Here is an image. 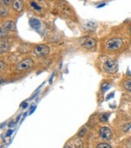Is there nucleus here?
I'll return each mask as SVG.
<instances>
[{"instance_id": "17", "label": "nucleus", "mask_w": 131, "mask_h": 148, "mask_svg": "<svg viewBox=\"0 0 131 148\" xmlns=\"http://www.w3.org/2000/svg\"><path fill=\"white\" fill-rule=\"evenodd\" d=\"M5 36H6V33L4 31L3 27H1V38H3V37H5Z\"/></svg>"}, {"instance_id": "7", "label": "nucleus", "mask_w": 131, "mask_h": 148, "mask_svg": "<svg viewBox=\"0 0 131 148\" xmlns=\"http://www.w3.org/2000/svg\"><path fill=\"white\" fill-rule=\"evenodd\" d=\"M83 28L87 31H94L96 29V24L93 21H87L84 25H83Z\"/></svg>"}, {"instance_id": "5", "label": "nucleus", "mask_w": 131, "mask_h": 148, "mask_svg": "<svg viewBox=\"0 0 131 148\" xmlns=\"http://www.w3.org/2000/svg\"><path fill=\"white\" fill-rule=\"evenodd\" d=\"M34 53L39 57L45 56L49 53V47L45 45H39L34 48Z\"/></svg>"}, {"instance_id": "2", "label": "nucleus", "mask_w": 131, "mask_h": 148, "mask_svg": "<svg viewBox=\"0 0 131 148\" xmlns=\"http://www.w3.org/2000/svg\"><path fill=\"white\" fill-rule=\"evenodd\" d=\"M123 45V41L121 39H112V40H109L108 42H107V48L109 49V50H118L120 49Z\"/></svg>"}, {"instance_id": "8", "label": "nucleus", "mask_w": 131, "mask_h": 148, "mask_svg": "<svg viewBox=\"0 0 131 148\" xmlns=\"http://www.w3.org/2000/svg\"><path fill=\"white\" fill-rule=\"evenodd\" d=\"M12 7L17 12H21L23 9V4L20 0H14V1H12Z\"/></svg>"}, {"instance_id": "4", "label": "nucleus", "mask_w": 131, "mask_h": 148, "mask_svg": "<svg viewBox=\"0 0 131 148\" xmlns=\"http://www.w3.org/2000/svg\"><path fill=\"white\" fill-rule=\"evenodd\" d=\"M81 45L85 48H94L96 46V40L91 37H84L81 40Z\"/></svg>"}, {"instance_id": "3", "label": "nucleus", "mask_w": 131, "mask_h": 148, "mask_svg": "<svg viewBox=\"0 0 131 148\" xmlns=\"http://www.w3.org/2000/svg\"><path fill=\"white\" fill-rule=\"evenodd\" d=\"M33 66V61L32 59H24L17 65V69L20 71L28 70L32 68Z\"/></svg>"}, {"instance_id": "11", "label": "nucleus", "mask_w": 131, "mask_h": 148, "mask_svg": "<svg viewBox=\"0 0 131 148\" xmlns=\"http://www.w3.org/2000/svg\"><path fill=\"white\" fill-rule=\"evenodd\" d=\"M0 46H1V47H0V50H1V54L6 52L8 49H9V44L5 40H1V43H0Z\"/></svg>"}, {"instance_id": "14", "label": "nucleus", "mask_w": 131, "mask_h": 148, "mask_svg": "<svg viewBox=\"0 0 131 148\" xmlns=\"http://www.w3.org/2000/svg\"><path fill=\"white\" fill-rule=\"evenodd\" d=\"M108 118H109V115L106 114V113H103V114H101V115L100 116V119L101 121H103V122H106V121L108 120Z\"/></svg>"}, {"instance_id": "16", "label": "nucleus", "mask_w": 131, "mask_h": 148, "mask_svg": "<svg viewBox=\"0 0 131 148\" xmlns=\"http://www.w3.org/2000/svg\"><path fill=\"white\" fill-rule=\"evenodd\" d=\"M31 5H32V6H33V7H34V8H35V9H37V10H39V9H40V7H39V6H38V5H36V3H35V2H32V3H31Z\"/></svg>"}, {"instance_id": "21", "label": "nucleus", "mask_w": 131, "mask_h": 148, "mask_svg": "<svg viewBox=\"0 0 131 148\" xmlns=\"http://www.w3.org/2000/svg\"><path fill=\"white\" fill-rule=\"evenodd\" d=\"M130 33H131V27H130Z\"/></svg>"}, {"instance_id": "20", "label": "nucleus", "mask_w": 131, "mask_h": 148, "mask_svg": "<svg viewBox=\"0 0 131 148\" xmlns=\"http://www.w3.org/2000/svg\"><path fill=\"white\" fill-rule=\"evenodd\" d=\"M64 148H73V147H71V146H69V145H67V146H65Z\"/></svg>"}, {"instance_id": "6", "label": "nucleus", "mask_w": 131, "mask_h": 148, "mask_svg": "<svg viewBox=\"0 0 131 148\" xmlns=\"http://www.w3.org/2000/svg\"><path fill=\"white\" fill-rule=\"evenodd\" d=\"M100 136L105 140H111L113 133L109 127H101L100 129Z\"/></svg>"}, {"instance_id": "19", "label": "nucleus", "mask_w": 131, "mask_h": 148, "mask_svg": "<svg viewBox=\"0 0 131 148\" xmlns=\"http://www.w3.org/2000/svg\"><path fill=\"white\" fill-rule=\"evenodd\" d=\"M11 2L10 1H4V4H6V5H8V4H10Z\"/></svg>"}, {"instance_id": "15", "label": "nucleus", "mask_w": 131, "mask_h": 148, "mask_svg": "<svg viewBox=\"0 0 131 148\" xmlns=\"http://www.w3.org/2000/svg\"><path fill=\"white\" fill-rule=\"evenodd\" d=\"M86 133H87V129H86V128H82V129L80 131V132H79L78 136L81 138V137H83Z\"/></svg>"}, {"instance_id": "13", "label": "nucleus", "mask_w": 131, "mask_h": 148, "mask_svg": "<svg viewBox=\"0 0 131 148\" xmlns=\"http://www.w3.org/2000/svg\"><path fill=\"white\" fill-rule=\"evenodd\" d=\"M97 148H112L109 144L106 143H100L97 145Z\"/></svg>"}, {"instance_id": "9", "label": "nucleus", "mask_w": 131, "mask_h": 148, "mask_svg": "<svg viewBox=\"0 0 131 148\" xmlns=\"http://www.w3.org/2000/svg\"><path fill=\"white\" fill-rule=\"evenodd\" d=\"M3 27L8 31H13L15 29V25L12 21H6L3 24Z\"/></svg>"}, {"instance_id": "18", "label": "nucleus", "mask_w": 131, "mask_h": 148, "mask_svg": "<svg viewBox=\"0 0 131 148\" xmlns=\"http://www.w3.org/2000/svg\"><path fill=\"white\" fill-rule=\"evenodd\" d=\"M0 64H1V69L3 70L4 69V67H5V65H4V63H3V61H1V62H0Z\"/></svg>"}, {"instance_id": "1", "label": "nucleus", "mask_w": 131, "mask_h": 148, "mask_svg": "<svg viewBox=\"0 0 131 148\" xmlns=\"http://www.w3.org/2000/svg\"><path fill=\"white\" fill-rule=\"evenodd\" d=\"M103 68L107 73L115 74L118 70V63L115 60H108L105 61L103 65Z\"/></svg>"}, {"instance_id": "12", "label": "nucleus", "mask_w": 131, "mask_h": 148, "mask_svg": "<svg viewBox=\"0 0 131 148\" xmlns=\"http://www.w3.org/2000/svg\"><path fill=\"white\" fill-rule=\"evenodd\" d=\"M124 88H125L128 91L131 92V80H128V81H126V82L124 83Z\"/></svg>"}, {"instance_id": "10", "label": "nucleus", "mask_w": 131, "mask_h": 148, "mask_svg": "<svg viewBox=\"0 0 131 148\" xmlns=\"http://www.w3.org/2000/svg\"><path fill=\"white\" fill-rule=\"evenodd\" d=\"M30 25L33 29H39L40 28V21L37 18H32L30 20Z\"/></svg>"}]
</instances>
